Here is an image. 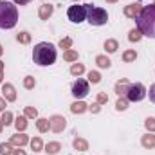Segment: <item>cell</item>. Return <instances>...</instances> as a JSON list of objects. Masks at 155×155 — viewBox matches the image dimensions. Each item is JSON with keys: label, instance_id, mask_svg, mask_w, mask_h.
Segmentation results:
<instances>
[{"label": "cell", "instance_id": "obj_36", "mask_svg": "<svg viewBox=\"0 0 155 155\" xmlns=\"http://www.w3.org/2000/svg\"><path fill=\"white\" fill-rule=\"evenodd\" d=\"M96 103H99V105H105V103H108V96H107L105 92H99V94H97V99H96Z\"/></svg>", "mask_w": 155, "mask_h": 155}, {"label": "cell", "instance_id": "obj_18", "mask_svg": "<svg viewBox=\"0 0 155 155\" xmlns=\"http://www.w3.org/2000/svg\"><path fill=\"white\" fill-rule=\"evenodd\" d=\"M60 150H61V144H60V143H56V141H52V143H47V144H45V152H47L49 155H56Z\"/></svg>", "mask_w": 155, "mask_h": 155}, {"label": "cell", "instance_id": "obj_19", "mask_svg": "<svg viewBox=\"0 0 155 155\" xmlns=\"http://www.w3.org/2000/svg\"><path fill=\"white\" fill-rule=\"evenodd\" d=\"M96 63H97V67H99V69H108V67L112 65L110 58H108V56H103V54H99V56L96 58Z\"/></svg>", "mask_w": 155, "mask_h": 155}, {"label": "cell", "instance_id": "obj_28", "mask_svg": "<svg viewBox=\"0 0 155 155\" xmlns=\"http://www.w3.org/2000/svg\"><path fill=\"white\" fill-rule=\"evenodd\" d=\"M29 143H31V150H33V152H41V148H43V143H41V139H40V137L31 139Z\"/></svg>", "mask_w": 155, "mask_h": 155}, {"label": "cell", "instance_id": "obj_7", "mask_svg": "<svg viewBox=\"0 0 155 155\" xmlns=\"http://www.w3.org/2000/svg\"><path fill=\"white\" fill-rule=\"evenodd\" d=\"M87 94H88V81L78 78L76 81L72 83V96H74L76 99H83Z\"/></svg>", "mask_w": 155, "mask_h": 155}, {"label": "cell", "instance_id": "obj_25", "mask_svg": "<svg viewBox=\"0 0 155 155\" xmlns=\"http://www.w3.org/2000/svg\"><path fill=\"white\" fill-rule=\"evenodd\" d=\"M13 152H15V148H13L11 143H2L0 144V153L2 155H13Z\"/></svg>", "mask_w": 155, "mask_h": 155}, {"label": "cell", "instance_id": "obj_30", "mask_svg": "<svg viewBox=\"0 0 155 155\" xmlns=\"http://www.w3.org/2000/svg\"><path fill=\"white\" fill-rule=\"evenodd\" d=\"M128 103H130V101H128L126 97H119V99H117V103H116V108L119 110V112H123V110H126V108H128Z\"/></svg>", "mask_w": 155, "mask_h": 155}, {"label": "cell", "instance_id": "obj_5", "mask_svg": "<svg viewBox=\"0 0 155 155\" xmlns=\"http://www.w3.org/2000/svg\"><path fill=\"white\" fill-rule=\"evenodd\" d=\"M124 97H126L128 101H132V103L143 101V99L146 97V88H144V85H143V83H130V87H128Z\"/></svg>", "mask_w": 155, "mask_h": 155}, {"label": "cell", "instance_id": "obj_29", "mask_svg": "<svg viewBox=\"0 0 155 155\" xmlns=\"http://www.w3.org/2000/svg\"><path fill=\"white\" fill-rule=\"evenodd\" d=\"M0 119H2V124L9 126V124L13 123V114H11L9 110H4V112H2V117H0Z\"/></svg>", "mask_w": 155, "mask_h": 155}, {"label": "cell", "instance_id": "obj_31", "mask_svg": "<svg viewBox=\"0 0 155 155\" xmlns=\"http://www.w3.org/2000/svg\"><path fill=\"white\" fill-rule=\"evenodd\" d=\"M35 85H36V79H35L33 76H25V78H24V87H25L27 90L35 88Z\"/></svg>", "mask_w": 155, "mask_h": 155}, {"label": "cell", "instance_id": "obj_37", "mask_svg": "<svg viewBox=\"0 0 155 155\" xmlns=\"http://www.w3.org/2000/svg\"><path fill=\"white\" fill-rule=\"evenodd\" d=\"M88 110H90L92 114H99V112H101V105H99V103H94V105H88Z\"/></svg>", "mask_w": 155, "mask_h": 155}, {"label": "cell", "instance_id": "obj_21", "mask_svg": "<svg viewBox=\"0 0 155 155\" xmlns=\"http://www.w3.org/2000/svg\"><path fill=\"white\" fill-rule=\"evenodd\" d=\"M72 144H74V148H76L78 152H87L88 150V143L85 139H81V137H76Z\"/></svg>", "mask_w": 155, "mask_h": 155}, {"label": "cell", "instance_id": "obj_3", "mask_svg": "<svg viewBox=\"0 0 155 155\" xmlns=\"http://www.w3.org/2000/svg\"><path fill=\"white\" fill-rule=\"evenodd\" d=\"M18 22V9L13 2L0 0V29H13Z\"/></svg>", "mask_w": 155, "mask_h": 155}, {"label": "cell", "instance_id": "obj_44", "mask_svg": "<svg viewBox=\"0 0 155 155\" xmlns=\"http://www.w3.org/2000/svg\"><path fill=\"white\" fill-rule=\"evenodd\" d=\"M2 128H4V124H2V119H0V132H2Z\"/></svg>", "mask_w": 155, "mask_h": 155}, {"label": "cell", "instance_id": "obj_10", "mask_svg": "<svg viewBox=\"0 0 155 155\" xmlns=\"http://www.w3.org/2000/svg\"><path fill=\"white\" fill-rule=\"evenodd\" d=\"M13 146H18V148H22V146H25L27 143H29V137L24 134V132H18V134H15L13 137H11V141H9Z\"/></svg>", "mask_w": 155, "mask_h": 155}, {"label": "cell", "instance_id": "obj_6", "mask_svg": "<svg viewBox=\"0 0 155 155\" xmlns=\"http://www.w3.org/2000/svg\"><path fill=\"white\" fill-rule=\"evenodd\" d=\"M67 16L72 24H81L83 20H87V4L85 5H79V4L71 5L67 11Z\"/></svg>", "mask_w": 155, "mask_h": 155}, {"label": "cell", "instance_id": "obj_20", "mask_svg": "<svg viewBox=\"0 0 155 155\" xmlns=\"http://www.w3.org/2000/svg\"><path fill=\"white\" fill-rule=\"evenodd\" d=\"M135 60H137V52H135L134 49H128V51L123 52V61H124V63H132V61H135Z\"/></svg>", "mask_w": 155, "mask_h": 155}, {"label": "cell", "instance_id": "obj_34", "mask_svg": "<svg viewBox=\"0 0 155 155\" xmlns=\"http://www.w3.org/2000/svg\"><path fill=\"white\" fill-rule=\"evenodd\" d=\"M144 126H146V130H148V132H152V134H153V132H155V117H148V119L144 121Z\"/></svg>", "mask_w": 155, "mask_h": 155}, {"label": "cell", "instance_id": "obj_26", "mask_svg": "<svg viewBox=\"0 0 155 155\" xmlns=\"http://www.w3.org/2000/svg\"><path fill=\"white\" fill-rule=\"evenodd\" d=\"M141 38H143V33H141L139 29H132V31L128 33V40H130V41H135V43H137V41H141Z\"/></svg>", "mask_w": 155, "mask_h": 155}, {"label": "cell", "instance_id": "obj_23", "mask_svg": "<svg viewBox=\"0 0 155 155\" xmlns=\"http://www.w3.org/2000/svg\"><path fill=\"white\" fill-rule=\"evenodd\" d=\"M63 60L65 61H78V51H74V49L65 51L63 52Z\"/></svg>", "mask_w": 155, "mask_h": 155}, {"label": "cell", "instance_id": "obj_14", "mask_svg": "<svg viewBox=\"0 0 155 155\" xmlns=\"http://www.w3.org/2000/svg\"><path fill=\"white\" fill-rule=\"evenodd\" d=\"M141 144L146 148V150H150V148H155V135L152 132H148L146 135H143V139H141Z\"/></svg>", "mask_w": 155, "mask_h": 155}, {"label": "cell", "instance_id": "obj_22", "mask_svg": "<svg viewBox=\"0 0 155 155\" xmlns=\"http://www.w3.org/2000/svg\"><path fill=\"white\" fill-rule=\"evenodd\" d=\"M105 49H107V52L114 54L117 49H119V43H117V40H107V41H105Z\"/></svg>", "mask_w": 155, "mask_h": 155}, {"label": "cell", "instance_id": "obj_47", "mask_svg": "<svg viewBox=\"0 0 155 155\" xmlns=\"http://www.w3.org/2000/svg\"><path fill=\"white\" fill-rule=\"evenodd\" d=\"M76 2H78V0H76Z\"/></svg>", "mask_w": 155, "mask_h": 155}, {"label": "cell", "instance_id": "obj_42", "mask_svg": "<svg viewBox=\"0 0 155 155\" xmlns=\"http://www.w3.org/2000/svg\"><path fill=\"white\" fill-rule=\"evenodd\" d=\"M13 155H27V153H25L22 148H18V150H15V152H13Z\"/></svg>", "mask_w": 155, "mask_h": 155}, {"label": "cell", "instance_id": "obj_9", "mask_svg": "<svg viewBox=\"0 0 155 155\" xmlns=\"http://www.w3.org/2000/svg\"><path fill=\"white\" fill-rule=\"evenodd\" d=\"M141 11H143V5L137 2V4H128V5H124V16H128V18H134V20H137V16L141 15Z\"/></svg>", "mask_w": 155, "mask_h": 155}, {"label": "cell", "instance_id": "obj_43", "mask_svg": "<svg viewBox=\"0 0 155 155\" xmlns=\"http://www.w3.org/2000/svg\"><path fill=\"white\" fill-rule=\"evenodd\" d=\"M2 54H4V49H2V45H0V56H2Z\"/></svg>", "mask_w": 155, "mask_h": 155}, {"label": "cell", "instance_id": "obj_45", "mask_svg": "<svg viewBox=\"0 0 155 155\" xmlns=\"http://www.w3.org/2000/svg\"><path fill=\"white\" fill-rule=\"evenodd\" d=\"M107 2H108V4H114V2H117V0H107Z\"/></svg>", "mask_w": 155, "mask_h": 155}, {"label": "cell", "instance_id": "obj_17", "mask_svg": "<svg viewBox=\"0 0 155 155\" xmlns=\"http://www.w3.org/2000/svg\"><path fill=\"white\" fill-rule=\"evenodd\" d=\"M15 128H16V132H24L25 128H27V117L25 116H18L15 119Z\"/></svg>", "mask_w": 155, "mask_h": 155}, {"label": "cell", "instance_id": "obj_27", "mask_svg": "<svg viewBox=\"0 0 155 155\" xmlns=\"http://www.w3.org/2000/svg\"><path fill=\"white\" fill-rule=\"evenodd\" d=\"M16 41H18V43L27 45V43L31 41V35H29V33H25V31H22V33H18V35H16Z\"/></svg>", "mask_w": 155, "mask_h": 155}, {"label": "cell", "instance_id": "obj_4", "mask_svg": "<svg viewBox=\"0 0 155 155\" xmlns=\"http://www.w3.org/2000/svg\"><path fill=\"white\" fill-rule=\"evenodd\" d=\"M87 20L90 25H105L108 22V13L101 7H94L87 4Z\"/></svg>", "mask_w": 155, "mask_h": 155}, {"label": "cell", "instance_id": "obj_46", "mask_svg": "<svg viewBox=\"0 0 155 155\" xmlns=\"http://www.w3.org/2000/svg\"><path fill=\"white\" fill-rule=\"evenodd\" d=\"M153 5H155V2H153Z\"/></svg>", "mask_w": 155, "mask_h": 155}, {"label": "cell", "instance_id": "obj_32", "mask_svg": "<svg viewBox=\"0 0 155 155\" xmlns=\"http://www.w3.org/2000/svg\"><path fill=\"white\" fill-rule=\"evenodd\" d=\"M88 81L94 83V85L99 83V81H101V74H99L97 71H90V72H88Z\"/></svg>", "mask_w": 155, "mask_h": 155}, {"label": "cell", "instance_id": "obj_2", "mask_svg": "<svg viewBox=\"0 0 155 155\" xmlns=\"http://www.w3.org/2000/svg\"><path fill=\"white\" fill-rule=\"evenodd\" d=\"M137 29L143 33V36L155 38V5L143 7L141 15L137 16Z\"/></svg>", "mask_w": 155, "mask_h": 155}, {"label": "cell", "instance_id": "obj_38", "mask_svg": "<svg viewBox=\"0 0 155 155\" xmlns=\"http://www.w3.org/2000/svg\"><path fill=\"white\" fill-rule=\"evenodd\" d=\"M150 101H153L155 103V83L150 87Z\"/></svg>", "mask_w": 155, "mask_h": 155}, {"label": "cell", "instance_id": "obj_24", "mask_svg": "<svg viewBox=\"0 0 155 155\" xmlns=\"http://www.w3.org/2000/svg\"><path fill=\"white\" fill-rule=\"evenodd\" d=\"M85 72V67H83V63H72V67H71V74L72 76H81Z\"/></svg>", "mask_w": 155, "mask_h": 155}, {"label": "cell", "instance_id": "obj_15", "mask_svg": "<svg viewBox=\"0 0 155 155\" xmlns=\"http://www.w3.org/2000/svg\"><path fill=\"white\" fill-rule=\"evenodd\" d=\"M87 110H88V105L83 103V101H76V103L71 105V112H72V114H83V112H87Z\"/></svg>", "mask_w": 155, "mask_h": 155}, {"label": "cell", "instance_id": "obj_13", "mask_svg": "<svg viewBox=\"0 0 155 155\" xmlns=\"http://www.w3.org/2000/svg\"><path fill=\"white\" fill-rule=\"evenodd\" d=\"M128 87H130V81L126 79V78H123V79H119L116 83V94L119 97H124L126 96V90H128Z\"/></svg>", "mask_w": 155, "mask_h": 155}, {"label": "cell", "instance_id": "obj_33", "mask_svg": "<svg viewBox=\"0 0 155 155\" xmlns=\"http://www.w3.org/2000/svg\"><path fill=\"white\" fill-rule=\"evenodd\" d=\"M24 114H25V117H29V119H35V117H38V110L35 107H25Z\"/></svg>", "mask_w": 155, "mask_h": 155}, {"label": "cell", "instance_id": "obj_1", "mask_svg": "<svg viewBox=\"0 0 155 155\" xmlns=\"http://www.w3.org/2000/svg\"><path fill=\"white\" fill-rule=\"evenodd\" d=\"M56 47L49 41H41L38 45H35L33 49V61L40 65V67H47V65H52L56 61Z\"/></svg>", "mask_w": 155, "mask_h": 155}, {"label": "cell", "instance_id": "obj_8", "mask_svg": "<svg viewBox=\"0 0 155 155\" xmlns=\"http://www.w3.org/2000/svg\"><path fill=\"white\" fill-rule=\"evenodd\" d=\"M49 121H51V130H52V132H56V134L63 132V130H65V126H67V119H65L63 116H52Z\"/></svg>", "mask_w": 155, "mask_h": 155}, {"label": "cell", "instance_id": "obj_40", "mask_svg": "<svg viewBox=\"0 0 155 155\" xmlns=\"http://www.w3.org/2000/svg\"><path fill=\"white\" fill-rule=\"evenodd\" d=\"M13 2H15L16 5H25V4H29L31 0H13Z\"/></svg>", "mask_w": 155, "mask_h": 155}, {"label": "cell", "instance_id": "obj_39", "mask_svg": "<svg viewBox=\"0 0 155 155\" xmlns=\"http://www.w3.org/2000/svg\"><path fill=\"white\" fill-rule=\"evenodd\" d=\"M4 81V61L0 60V83Z\"/></svg>", "mask_w": 155, "mask_h": 155}, {"label": "cell", "instance_id": "obj_41", "mask_svg": "<svg viewBox=\"0 0 155 155\" xmlns=\"http://www.w3.org/2000/svg\"><path fill=\"white\" fill-rule=\"evenodd\" d=\"M4 110H5V99L0 97V112H4Z\"/></svg>", "mask_w": 155, "mask_h": 155}, {"label": "cell", "instance_id": "obj_35", "mask_svg": "<svg viewBox=\"0 0 155 155\" xmlns=\"http://www.w3.org/2000/svg\"><path fill=\"white\" fill-rule=\"evenodd\" d=\"M60 47L69 51V49L72 47V38H61V40H60Z\"/></svg>", "mask_w": 155, "mask_h": 155}, {"label": "cell", "instance_id": "obj_16", "mask_svg": "<svg viewBox=\"0 0 155 155\" xmlns=\"http://www.w3.org/2000/svg\"><path fill=\"white\" fill-rule=\"evenodd\" d=\"M36 128H38V132H41V134L49 132V130H51V121H49V119L40 117L38 121H36Z\"/></svg>", "mask_w": 155, "mask_h": 155}, {"label": "cell", "instance_id": "obj_11", "mask_svg": "<svg viewBox=\"0 0 155 155\" xmlns=\"http://www.w3.org/2000/svg\"><path fill=\"white\" fill-rule=\"evenodd\" d=\"M52 13H54V5L52 4H43V5H40V9H38L40 20H49L52 16Z\"/></svg>", "mask_w": 155, "mask_h": 155}, {"label": "cell", "instance_id": "obj_12", "mask_svg": "<svg viewBox=\"0 0 155 155\" xmlns=\"http://www.w3.org/2000/svg\"><path fill=\"white\" fill-rule=\"evenodd\" d=\"M2 94H4L5 101H15L16 99V92H15V87L11 83H4L2 85Z\"/></svg>", "mask_w": 155, "mask_h": 155}]
</instances>
